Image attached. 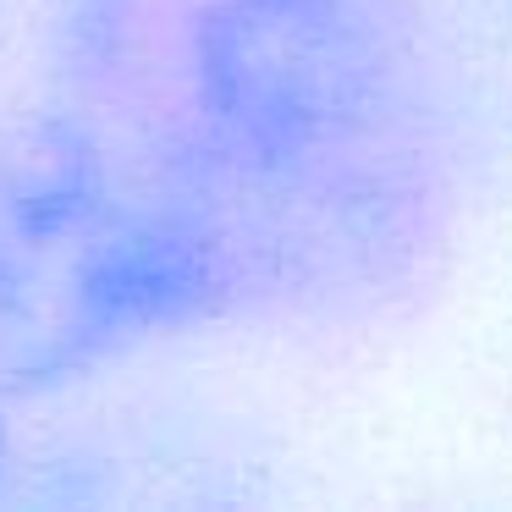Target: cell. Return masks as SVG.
I'll list each match as a JSON object with an SVG mask.
<instances>
[{
  "mask_svg": "<svg viewBox=\"0 0 512 512\" xmlns=\"http://www.w3.org/2000/svg\"><path fill=\"white\" fill-rule=\"evenodd\" d=\"M188 89V166L226 188H325L419 160V17L408 0H204Z\"/></svg>",
  "mask_w": 512,
  "mask_h": 512,
  "instance_id": "cell-1",
  "label": "cell"
}]
</instances>
